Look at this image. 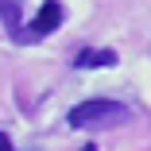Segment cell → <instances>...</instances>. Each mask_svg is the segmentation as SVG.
Here are the masks:
<instances>
[{
    "label": "cell",
    "mask_w": 151,
    "mask_h": 151,
    "mask_svg": "<svg viewBox=\"0 0 151 151\" xmlns=\"http://www.w3.org/2000/svg\"><path fill=\"white\" fill-rule=\"evenodd\" d=\"M128 105L124 101H112V97H89L81 105H74L66 112V124L70 128H120L128 124Z\"/></svg>",
    "instance_id": "1"
},
{
    "label": "cell",
    "mask_w": 151,
    "mask_h": 151,
    "mask_svg": "<svg viewBox=\"0 0 151 151\" xmlns=\"http://www.w3.org/2000/svg\"><path fill=\"white\" fill-rule=\"evenodd\" d=\"M66 19V12H62V4H58V0H43V8L35 12V19H31V27H27V31H16L12 39L16 43H35V39H47L50 31L58 23Z\"/></svg>",
    "instance_id": "2"
},
{
    "label": "cell",
    "mask_w": 151,
    "mask_h": 151,
    "mask_svg": "<svg viewBox=\"0 0 151 151\" xmlns=\"http://www.w3.org/2000/svg\"><path fill=\"white\" fill-rule=\"evenodd\" d=\"M116 66V50L109 47H81L74 54V70H109Z\"/></svg>",
    "instance_id": "3"
},
{
    "label": "cell",
    "mask_w": 151,
    "mask_h": 151,
    "mask_svg": "<svg viewBox=\"0 0 151 151\" xmlns=\"http://www.w3.org/2000/svg\"><path fill=\"white\" fill-rule=\"evenodd\" d=\"M19 8H23V0H0V19L12 27V35L19 31Z\"/></svg>",
    "instance_id": "4"
},
{
    "label": "cell",
    "mask_w": 151,
    "mask_h": 151,
    "mask_svg": "<svg viewBox=\"0 0 151 151\" xmlns=\"http://www.w3.org/2000/svg\"><path fill=\"white\" fill-rule=\"evenodd\" d=\"M81 151H97V143H85V147H81Z\"/></svg>",
    "instance_id": "5"
},
{
    "label": "cell",
    "mask_w": 151,
    "mask_h": 151,
    "mask_svg": "<svg viewBox=\"0 0 151 151\" xmlns=\"http://www.w3.org/2000/svg\"><path fill=\"white\" fill-rule=\"evenodd\" d=\"M12 151H16V147H12Z\"/></svg>",
    "instance_id": "6"
}]
</instances>
